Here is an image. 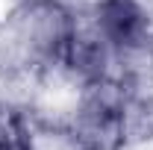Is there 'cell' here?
Listing matches in <instances>:
<instances>
[{
	"mask_svg": "<svg viewBox=\"0 0 153 150\" xmlns=\"http://www.w3.org/2000/svg\"><path fill=\"white\" fill-rule=\"evenodd\" d=\"M124 141V109L112 88H97L76 115L79 150H118Z\"/></svg>",
	"mask_w": 153,
	"mask_h": 150,
	"instance_id": "cell-1",
	"label": "cell"
},
{
	"mask_svg": "<svg viewBox=\"0 0 153 150\" xmlns=\"http://www.w3.org/2000/svg\"><path fill=\"white\" fill-rule=\"evenodd\" d=\"M97 15H100L97 21H100L103 38L118 47H135L144 38L147 18L133 0H103Z\"/></svg>",
	"mask_w": 153,
	"mask_h": 150,
	"instance_id": "cell-2",
	"label": "cell"
},
{
	"mask_svg": "<svg viewBox=\"0 0 153 150\" xmlns=\"http://www.w3.org/2000/svg\"><path fill=\"white\" fill-rule=\"evenodd\" d=\"M0 150H30V147H27V141H21L18 135L0 132Z\"/></svg>",
	"mask_w": 153,
	"mask_h": 150,
	"instance_id": "cell-3",
	"label": "cell"
}]
</instances>
